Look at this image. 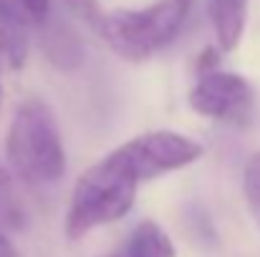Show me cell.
<instances>
[{
    "instance_id": "3957f363",
    "label": "cell",
    "mask_w": 260,
    "mask_h": 257,
    "mask_svg": "<svg viewBox=\"0 0 260 257\" xmlns=\"http://www.w3.org/2000/svg\"><path fill=\"white\" fill-rule=\"evenodd\" d=\"M192 0H157L147 8H119L104 13L93 28L101 41L129 63H144L182 30Z\"/></svg>"
},
{
    "instance_id": "277c9868",
    "label": "cell",
    "mask_w": 260,
    "mask_h": 257,
    "mask_svg": "<svg viewBox=\"0 0 260 257\" xmlns=\"http://www.w3.org/2000/svg\"><path fill=\"white\" fill-rule=\"evenodd\" d=\"M187 103L205 119L243 129L253 121L255 91L245 76L215 68L197 76L187 93Z\"/></svg>"
},
{
    "instance_id": "30bf717a",
    "label": "cell",
    "mask_w": 260,
    "mask_h": 257,
    "mask_svg": "<svg viewBox=\"0 0 260 257\" xmlns=\"http://www.w3.org/2000/svg\"><path fill=\"white\" fill-rule=\"evenodd\" d=\"M23 225H25V207L15 187V174L0 167V227L23 230Z\"/></svg>"
},
{
    "instance_id": "7c38bea8",
    "label": "cell",
    "mask_w": 260,
    "mask_h": 257,
    "mask_svg": "<svg viewBox=\"0 0 260 257\" xmlns=\"http://www.w3.org/2000/svg\"><path fill=\"white\" fill-rule=\"evenodd\" d=\"M243 192L248 199V207L253 212V217L258 219L260 225V152H255L243 171Z\"/></svg>"
},
{
    "instance_id": "5b68a950",
    "label": "cell",
    "mask_w": 260,
    "mask_h": 257,
    "mask_svg": "<svg viewBox=\"0 0 260 257\" xmlns=\"http://www.w3.org/2000/svg\"><path fill=\"white\" fill-rule=\"evenodd\" d=\"M124 146H126L129 157L134 159V167L139 171L142 181H152L162 174L184 169V167L194 164L197 159H202V154H205V146L200 141H194L192 136H184L179 131H170V129L139 134V136L129 139Z\"/></svg>"
},
{
    "instance_id": "ba28073f",
    "label": "cell",
    "mask_w": 260,
    "mask_h": 257,
    "mask_svg": "<svg viewBox=\"0 0 260 257\" xmlns=\"http://www.w3.org/2000/svg\"><path fill=\"white\" fill-rule=\"evenodd\" d=\"M104 257H177V250L170 235L154 219H144L132 230L124 247Z\"/></svg>"
},
{
    "instance_id": "52a82bcc",
    "label": "cell",
    "mask_w": 260,
    "mask_h": 257,
    "mask_svg": "<svg viewBox=\"0 0 260 257\" xmlns=\"http://www.w3.org/2000/svg\"><path fill=\"white\" fill-rule=\"evenodd\" d=\"M248 3L250 0H210V20L222 53L240 46L248 23Z\"/></svg>"
},
{
    "instance_id": "8fae6325",
    "label": "cell",
    "mask_w": 260,
    "mask_h": 257,
    "mask_svg": "<svg viewBox=\"0 0 260 257\" xmlns=\"http://www.w3.org/2000/svg\"><path fill=\"white\" fill-rule=\"evenodd\" d=\"M0 13L23 28H41L51 18V0H0Z\"/></svg>"
},
{
    "instance_id": "4fadbf2b",
    "label": "cell",
    "mask_w": 260,
    "mask_h": 257,
    "mask_svg": "<svg viewBox=\"0 0 260 257\" xmlns=\"http://www.w3.org/2000/svg\"><path fill=\"white\" fill-rule=\"evenodd\" d=\"M61 3L69 10V15L84 20L91 28H96L99 20L104 18V10H101V3L99 0H61Z\"/></svg>"
},
{
    "instance_id": "9c48e42d",
    "label": "cell",
    "mask_w": 260,
    "mask_h": 257,
    "mask_svg": "<svg viewBox=\"0 0 260 257\" xmlns=\"http://www.w3.org/2000/svg\"><path fill=\"white\" fill-rule=\"evenodd\" d=\"M28 58V28L8 20L0 13V66L18 71Z\"/></svg>"
},
{
    "instance_id": "6da1fadb",
    "label": "cell",
    "mask_w": 260,
    "mask_h": 257,
    "mask_svg": "<svg viewBox=\"0 0 260 257\" xmlns=\"http://www.w3.org/2000/svg\"><path fill=\"white\" fill-rule=\"evenodd\" d=\"M142 176L126 146H116L93 167H88L74 184L66 214V237L84 240L96 227L119 222L137 202Z\"/></svg>"
},
{
    "instance_id": "2e32d148",
    "label": "cell",
    "mask_w": 260,
    "mask_h": 257,
    "mask_svg": "<svg viewBox=\"0 0 260 257\" xmlns=\"http://www.w3.org/2000/svg\"><path fill=\"white\" fill-rule=\"evenodd\" d=\"M0 108H3V84H0Z\"/></svg>"
},
{
    "instance_id": "9a60e30c",
    "label": "cell",
    "mask_w": 260,
    "mask_h": 257,
    "mask_svg": "<svg viewBox=\"0 0 260 257\" xmlns=\"http://www.w3.org/2000/svg\"><path fill=\"white\" fill-rule=\"evenodd\" d=\"M0 257H23L15 250V245L10 242V237L3 232V227H0Z\"/></svg>"
},
{
    "instance_id": "8992f818",
    "label": "cell",
    "mask_w": 260,
    "mask_h": 257,
    "mask_svg": "<svg viewBox=\"0 0 260 257\" xmlns=\"http://www.w3.org/2000/svg\"><path fill=\"white\" fill-rule=\"evenodd\" d=\"M38 30H41V48L51 66H56L58 71H66V74L81 68L86 51H84L79 33L69 23L53 20V15H51Z\"/></svg>"
},
{
    "instance_id": "7a4b0ae2",
    "label": "cell",
    "mask_w": 260,
    "mask_h": 257,
    "mask_svg": "<svg viewBox=\"0 0 260 257\" xmlns=\"http://www.w3.org/2000/svg\"><path fill=\"white\" fill-rule=\"evenodd\" d=\"M5 159L18 181L41 189L66 174V149L53 108L41 98L18 103L5 139Z\"/></svg>"
},
{
    "instance_id": "5bb4252c",
    "label": "cell",
    "mask_w": 260,
    "mask_h": 257,
    "mask_svg": "<svg viewBox=\"0 0 260 257\" xmlns=\"http://www.w3.org/2000/svg\"><path fill=\"white\" fill-rule=\"evenodd\" d=\"M220 53H222V48L217 46H207L200 56H197V63H194V68H197V76L200 74H207V71H215L217 68V63H220Z\"/></svg>"
}]
</instances>
